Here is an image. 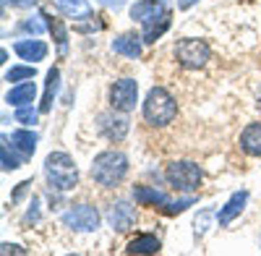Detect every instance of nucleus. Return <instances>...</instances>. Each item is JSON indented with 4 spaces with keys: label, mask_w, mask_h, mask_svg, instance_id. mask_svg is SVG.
<instances>
[{
    "label": "nucleus",
    "mask_w": 261,
    "mask_h": 256,
    "mask_svg": "<svg viewBox=\"0 0 261 256\" xmlns=\"http://www.w3.org/2000/svg\"><path fill=\"white\" fill-rule=\"evenodd\" d=\"M130 18L144 27V42H154L170 29V0H139L130 6Z\"/></svg>",
    "instance_id": "1"
},
{
    "label": "nucleus",
    "mask_w": 261,
    "mask_h": 256,
    "mask_svg": "<svg viewBox=\"0 0 261 256\" xmlns=\"http://www.w3.org/2000/svg\"><path fill=\"white\" fill-rule=\"evenodd\" d=\"M125 175H128V157L123 152H115V149L99 152L92 162V178L102 188H115Z\"/></svg>",
    "instance_id": "2"
},
{
    "label": "nucleus",
    "mask_w": 261,
    "mask_h": 256,
    "mask_svg": "<svg viewBox=\"0 0 261 256\" xmlns=\"http://www.w3.org/2000/svg\"><path fill=\"white\" fill-rule=\"evenodd\" d=\"M178 115V102L165 87H151L144 99V120L154 128H162L172 123Z\"/></svg>",
    "instance_id": "3"
},
{
    "label": "nucleus",
    "mask_w": 261,
    "mask_h": 256,
    "mask_svg": "<svg viewBox=\"0 0 261 256\" xmlns=\"http://www.w3.org/2000/svg\"><path fill=\"white\" fill-rule=\"evenodd\" d=\"M45 178L50 183V188L55 191H71L79 183V167L73 162L71 155L65 152H53L45 160Z\"/></svg>",
    "instance_id": "4"
},
{
    "label": "nucleus",
    "mask_w": 261,
    "mask_h": 256,
    "mask_svg": "<svg viewBox=\"0 0 261 256\" xmlns=\"http://www.w3.org/2000/svg\"><path fill=\"white\" fill-rule=\"evenodd\" d=\"M165 178L175 191L191 194V191H196L201 186V167L196 162H191V160H175V162L167 165Z\"/></svg>",
    "instance_id": "5"
},
{
    "label": "nucleus",
    "mask_w": 261,
    "mask_h": 256,
    "mask_svg": "<svg viewBox=\"0 0 261 256\" xmlns=\"http://www.w3.org/2000/svg\"><path fill=\"white\" fill-rule=\"evenodd\" d=\"M134 199H136L139 204H144V207H154V209L165 212V215H180V212H186L188 207L196 204L193 196L180 199V201H170L162 191L149 188V186H136V188H134Z\"/></svg>",
    "instance_id": "6"
},
{
    "label": "nucleus",
    "mask_w": 261,
    "mask_h": 256,
    "mask_svg": "<svg viewBox=\"0 0 261 256\" xmlns=\"http://www.w3.org/2000/svg\"><path fill=\"white\" fill-rule=\"evenodd\" d=\"M212 50L204 39H196V37H186V39H178V45H175V58L183 68L188 71H199L206 66V60H209Z\"/></svg>",
    "instance_id": "7"
},
{
    "label": "nucleus",
    "mask_w": 261,
    "mask_h": 256,
    "mask_svg": "<svg viewBox=\"0 0 261 256\" xmlns=\"http://www.w3.org/2000/svg\"><path fill=\"white\" fill-rule=\"evenodd\" d=\"M99 220H102L99 212L92 204H76L63 215V225L76 233H94L99 227Z\"/></svg>",
    "instance_id": "8"
},
{
    "label": "nucleus",
    "mask_w": 261,
    "mask_h": 256,
    "mask_svg": "<svg viewBox=\"0 0 261 256\" xmlns=\"http://www.w3.org/2000/svg\"><path fill=\"white\" fill-rule=\"evenodd\" d=\"M139 102V84L136 79H118L110 89V105L113 110L120 113H130Z\"/></svg>",
    "instance_id": "9"
},
{
    "label": "nucleus",
    "mask_w": 261,
    "mask_h": 256,
    "mask_svg": "<svg viewBox=\"0 0 261 256\" xmlns=\"http://www.w3.org/2000/svg\"><path fill=\"white\" fill-rule=\"evenodd\" d=\"M97 128H99V134L107 139V141H123L128 136V118L120 115V110H113V113H102L97 118Z\"/></svg>",
    "instance_id": "10"
},
{
    "label": "nucleus",
    "mask_w": 261,
    "mask_h": 256,
    "mask_svg": "<svg viewBox=\"0 0 261 256\" xmlns=\"http://www.w3.org/2000/svg\"><path fill=\"white\" fill-rule=\"evenodd\" d=\"M107 222H110L113 230L123 233L136 222V209L128 201H115V204H110V209H107Z\"/></svg>",
    "instance_id": "11"
},
{
    "label": "nucleus",
    "mask_w": 261,
    "mask_h": 256,
    "mask_svg": "<svg viewBox=\"0 0 261 256\" xmlns=\"http://www.w3.org/2000/svg\"><path fill=\"white\" fill-rule=\"evenodd\" d=\"M13 50L21 60H29V63H39L47 58V45L42 39H18Z\"/></svg>",
    "instance_id": "12"
},
{
    "label": "nucleus",
    "mask_w": 261,
    "mask_h": 256,
    "mask_svg": "<svg viewBox=\"0 0 261 256\" xmlns=\"http://www.w3.org/2000/svg\"><path fill=\"white\" fill-rule=\"evenodd\" d=\"M246 201H248V191H235V194L227 199V204L217 212V222H220V225H230L243 212Z\"/></svg>",
    "instance_id": "13"
},
{
    "label": "nucleus",
    "mask_w": 261,
    "mask_h": 256,
    "mask_svg": "<svg viewBox=\"0 0 261 256\" xmlns=\"http://www.w3.org/2000/svg\"><path fill=\"white\" fill-rule=\"evenodd\" d=\"M34 94H37V87L29 79V81H21V84H16V87H11V92L6 94V102L13 105V108H21V105H32Z\"/></svg>",
    "instance_id": "14"
},
{
    "label": "nucleus",
    "mask_w": 261,
    "mask_h": 256,
    "mask_svg": "<svg viewBox=\"0 0 261 256\" xmlns=\"http://www.w3.org/2000/svg\"><path fill=\"white\" fill-rule=\"evenodd\" d=\"M241 149L251 157H261V123H248L241 134Z\"/></svg>",
    "instance_id": "15"
},
{
    "label": "nucleus",
    "mask_w": 261,
    "mask_h": 256,
    "mask_svg": "<svg viewBox=\"0 0 261 256\" xmlns=\"http://www.w3.org/2000/svg\"><path fill=\"white\" fill-rule=\"evenodd\" d=\"M141 39L144 37H136V34H120V37H115L113 39V50L118 53V55H125V58H141Z\"/></svg>",
    "instance_id": "16"
},
{
    "label": "nucleus",
    "mask_w": 261,
    "mask_h": 256,
    "mask_svg": "<svg viewBox=\"0 0 261 256\" xmlns=\"http://www.w3.org/2000/svg\"><path fill=\"white\" fill-rule=\"evenodd\" d=\"M39 16H45V18H47V29L53 32V37H55V42H58V53H60V55H65V53H68V29H65L63 18L50 16L47 11H42Z\"/></svg>",
    "instance_id": "17"
},
{
    "label": "nucleus",
    "mask_w": 261,
    "mask_h": 256,
    "mask_svg": "<svg viewBox=\"0 0 261 256\" xmlns=\"http://www.w3.org/2000/svg\"><path fill=\"white\" fill-rule=\"evenodd\" d=\"M11 144L21 152V157H32L34 149H37V134L34 131H27V128H18V131L11 134Z\"/></svg>",
    "instance_id": "18"
},
{
    "label": "nucleus",
    "mask_w": 261,
    "mask_h": 256,
    "mask_svg": "<svg viewBox=\"0 0 261 256\" xmlns=\"http://www.w3.org/2000/svg\"><path fill=\"white\" fill-rule=\"evenodd\" d=\"M55 3L68 18H97L86 0H55Z\"/></svg>",
    "instance_id": "19"
},
{
    "label": "nucleus",
    "mask_w": 261,
    "mask_h": 256,
    "mask_svg": "<svg viewBox=\"0 0 261 256\" xmlns=\"http://www.w3.org/2000/svg\"><path fill=\"white\" fill-rule=\"evenodd\" d=\"M58 87H60V71H58V68H50L47 81H45V94H42L39 113H50V110H53V99H55V94H58Z\"/></svg>",
    "instance_id": "20"
},
{
    "label": "nucleus",
    "mask_w": 261,
    "mask_h": 256,
    "mask_svg": "<svg viewBox=\"0 0 261 256\" xmlns=\"http://www.w3.org/2000/svg\"><path fill=\"white\" fill-rule=\"evenodd\" d=\"M160 248H162V243H160V238L157 236H139V238H134L128 243V253H160Z\"/></svg>",
    "instance_id": "21"
},
{
    "label": "nucleus",
    "mask_w": 261,
    "mask_h": 256,
    "mask_svg": "<svg viewBox=\"0 0 261 256\" xmlns=\"http://www.w3.org/2000/svg\"><path fill=\"white\" fill-rule=\"evenodd\" d=\"M37 76V68L34 66H13L6 71V81H13V84H21V81H29Z\"/></svg>",
    "instance_id": "22"
},
{
    "label": "nucleus",
    "mask_w": 261,
    "mask_h": 256,
    "mask_svg": "<svg viewBox=\"0 0 261 256\" xmlns=\"http://www.w3.org/2000/svg\"><path fill=\"white\" fill-rule=\"evenodd\" d=\"M0 160H3V170L8 173V170H16V167H21V160H16L13 155H11V149H8V139L3 136V146H0Z\"/></svg>",
    "instance_id": "23"
},
{
    "label": "nucleus",
    "mask_w": 261,
    "mask_h": 256,
    "mask_svg": "<svg viewBox=\"0 0 261 256\" xmlns=\"http://www.w3.org/2000/svg\"><path fill=\"white\" fill-rule=\"evenodd\" d=\"M37 120V113L32 105H21V108H16V123H24V125H32Z\"/></svg>",
    "instance_id": "24"
},
{
    "label": "nucleus",
    "mask_w": 261,
    "mask_h": 256,
    "mask_svg": "<svg viewBox=\"0 0 261 256\" xmlns=\"http://www.w3.org/2000/svg\"><path fill=\"white\" fill-rule=\"evenodd\" d=\"M42 29H45V24H42L39 18H27L18 24V32H29V34H39Z\"/></svg>",
    "instance_id": "25"
},
{
    "label": "nucleus",
    "mask_w": 261,
    "mask_h": 256,
    "mask_svg": "<svg viewBox=\"0 0 261 256\" xmlns=\"http://www.w3.org/2000/svg\"><path fill=\"white\" fill-rule=\"evenodd\" d=\"M6 6H13V8H34L37 0H3Z\"/></svg>",
    "instance_id": "26"
},
{
    "label": "nucleus",
    "mask_w": 261,
    "mask_h": 256,
    "mask_svg": "<svg viewBox=\"0 0 261 256\" xmlns=\"http://www.w3.org/2000/svg\"><path fill=\"white\" fill-rule=\"evenodd\" d=\"M37 207H39V201L32 199V209L27 212V220H29V222H37V220H39V209H37Z\"/></svg>",
    "instance_id": "27"
},
{
    "label": "nucleus",
    "mask_w": 261,
    "mask_h": 256,
    "mask_svg": "<svg viewBox=\"0 0 261 256\" xmlns=\"http://www.w3.org/2000/svg\"><path fill=\"white\" fill-rule=\"evenodd\" d=\"M0 251H3L6 256H8V253H27L24 248H21V246H16V243H3V248H0Z\"/></svg>",
    "instance_id": "28"
},
{
    "label": "nucleus",
    "mask_w": 261,
    "mask_h": 256,
    "mask_svg": "<svg viewBox=\"0 0 261 256\" xmlns=\"http://www.w3.org/2000/svg\"><path fill=\"white\" fill-rule=\"evenodd\" d=\"M99 3H102V6H107V8H120V6L125 3V0H99Z\"/></svg>",
    "instance_id": "29"
},
{
    "label": "nucleus",
    "mask_w": 261,
    "mask_h": 256,
    "mask_svg": "<svg viewBox=\"0 0 261 256\" xmlns=\"http://www.w3.org/2000/svg\"><path fill=\"white\" fill-rule=\"evenodd\" d=\"M196 3H199V0H178V8H180V11H188V8L196 6Z\"/></svg>",
    "instance_id": "30"
}]
</instances>
